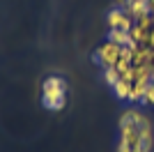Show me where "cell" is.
<instances>
[{
    "label": "cell",
    "mask_w": 154,
    "mask_h": 152,
    "mask_svg": "<svg viewBox=\"0 0 154 152\" xmlns=\"http://www.w3.org/2000/svg\"><path fill=\"white\" fill-rule=\"evenodd\" d=\"M120 152H149L152 150V127L149 120L138 111H127L120 120Z\"/></svg>",
    "instance_id": "6da1fadb"
},
{
    "label": "cell",
    "mask_w": 154,
    "mask_h": 152,
    "mask_svg": "<svg viewBox=\"0 0 154 152\" xmlns=\"http://www.w3.org/2000/svg\"><path fill=\"white\" fill-rule=\"evenodd\" d=\"M42 95H44V106L48 111H62L64 101H67V83L58 76H51L46 78L44 85H42Z\"/></svg>",
    "instance_id": "7a4b0ae2"
},
{
    "label": "cell",
    "mask_w": 154,
    "mask_h": 152,
    "mask_svg": "<svg viewBox=\"0 0 154 152\" xmlns=\"http://www.w3.org/2000/svg\"><path fill=\"white\" fill-rule=\"evenodd\" d=\"M122 51H124V46H120V44H115V42H110V39H108L101 49L97 51V60L103 65V69L115 67L117 60H120V55H122Z\"/></svg>",
    "instance_id": "3957f363"
},
{
    "label": "cell",
    "mask_w": 154,
    "mask_h": 152,
    "mask_svg": "<svg viewBox=\"0 0 154 152\" xmlns=\"http://www.w3.org/2000/svg\"><path fill=\"white\" fill-rule=\"evenodd\" d=\"M106 21H108L110 30H127L129 32L131 25H134V19L127 14V9H110Z\"/></svg>",
    "instance_id": "277c9868"
}]
</instances>
